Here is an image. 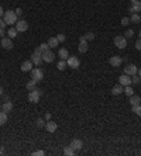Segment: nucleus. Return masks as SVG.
Instances as JSON below:
<instances>
[{"label": "nucleus", "mask_w": 141, "mask_h": 156, "mask_svg": "<svg viewBox=\"0 0 141 156\" xmlns=\"http://www.w3.org/2000/svg\"><path fill=\"white\" fill-rule=\"evenodd\" d=\"M3 20H4V23L8 24V25H16V23L18 21V20H17V14L13 11V10H7V11H4V14H3Z\"/></svg>", "instance_id": "f257e3e1"}, {"label": "nucleus", "mask_w": 141, "mask_h": 156, "mask_svg": "<svg viewBox=\"0 0 141 156\" xmlns=\"http://www.w3.org/2000/svg\"><path fill=\"white\" fill-rule=\"evenodd\" d=\"M113 42H114V45H116L118 49H124V48L127 47V38L123 37V35H117V37H114Z\"/></svg>", "instance_id": "f03ea898"}, {"label": "nucleus", "mask_w": 141, "mask_h": 156, "mask_svg": "<svg viewBox=\"0 0 141 156\" xmlns=\"http://www.w3.org/2000/svg\"><path fill=\"white\" fill-rule=\"evenodd\" d=\"M41 56H42V61H44V62H47V63L54 62V59H55V55H54V52H52L51 49L44 51V52L41 54Z\"/></svg>", "instance_id": "7ed1b4c3"}, {"label": "nucleus", "mask_w": 141, "mask_h": 156, "mask_svg": "<svg viewBox=\"0 0 141 156\" xmlns=\"http://www.w3.org/2000/svg\"><path fill=\"white\" fill-rule=\"evenodd\" d=\"M66 65L72 68V69H78L79 66H80V61H79V58L76 56H69L68 59H66Z\"/></svg>", "instance_id": "20e7f679"}, {"label": "nucleus", "mask_w": 141, "mask_h": 156, "mask_svg": "<svg viewBox=\"0 0 141 156\" xmlns=\"http://www.w3.org/2000/svg\"><path fill=\"white\" fill-rule=\"evenodd\" d=\"M41 92H39L38 89H35V90H31L30 94H28V101L30 103H38L39 101V97H41Z\"/></svg>", "instance_id": "39448f33"}, {"label": "nucleus", "mask_w": 141, "mask_h": 156, "mask_svg": "<svg viewBox=\"0 0 141 156\" xmlns=\"http://www.w3.org/2000/svg\"><path fill=\"white\" fill-rule=\"evenodd\" d=\"M42 78H44V73H42V70L39 69V68H34L31 70V79L35 80L37 83H38L39 80H42Z\"/></svg>", "instance_id": "423d86ee"}, {"label": "nucleus", "mask_w": 141, "mask_h": 156, "mask_svg": "<svg viewBox=\"0 0 141 156\" xmlns=\"http://www.w3.org/2000/svg\"><path fill=\"white\" fill-rule=\"evenodd\" d=\"M16 28L18 32H25L28 30V23L25 20H18L16 23Z\"/></svg>", "instance_id": "0eeeda50"}, {"label": "nucleus", "mask_w": 141, "mask_h": 156, "mask_svg": "<svg viewBox=\"0 0 141 156\" xmlns=\"http://www.w3.org/2000/svg\"><path fill=\"white\" fill-rule=\"evenodd\" d=\"M78 49H79V52H82V54H85L87 51V41L86 38L82 35L80 38H79V45H78Z\"/></svg>", "instance_id": "6e6552de"}, {"label": "nucleus", "mask_w": 141, "mask_h": 156, "mask_svg": "<svg viewBox=\"0 0 141 156\" xmlns=\"http://www.w3.org/2000/svg\"><path fill=\"white\" fill-rule=\"evenodd\" d=\"M118 83L121 85V86H130L131 85V76H128V75H121L120 78H118Z\"/></svg>", "instance_id": "1a4fd4ad"}, {"label": "nucleus", "mask_w": 141, "mask_h": 156, "mask_svg": "<svg viewBox=\"0 0 141 156\" xmlns=\"http://www.w3.org/2000/svg\"><path fill=\"white\" fill-rule=\"evenodd\" d=\"M137 72H138V68H137L135 65H133V63H131V65H127L124 68V73L128 75V76H133V75H135Z\"/></svg>", "instance_id": "9d476101"}, {"label": "nucleus", "mask_w": 141, "mask_h": 156, "mask_svg": "<svg viewBox=\"0 0 141 156\" xmlns=\"http://www.w3.org/2000/svg\"><path fill=\"white\" fill-rule=\"evenodd\" d=\"M109 63L113 66V68H118V66L123 63V59H121L120 56H111L109 59Z\"/></svg>", "instance_id": "9b49d317"}, {"label": "nucleus", "mask_w": 141, "mask_h": 156, "mask_svg": "<svg viewBox=\"0 0 141 156\" xmlns=\"http://www.w3.org/2000/svg\"><path fill=\"white\" fill-rule=\"evenodd\" d=\"M30 61H31L32 65H35V66H39L41 63L44 62V61H42V56L39 54H35V52L31 55V59H30Z\"/></svg>", "instance_id": "f8f14e48"}, {"label": "nucleus", "mask_w": 141, "mask_h": 156, "mask_svg": "<svg viewBox=\"0 0 141 156\" xmlns=\"http://www.w3.org/2000/svg\"><path fill=\"white\" fill-rule=\"evenodd\" d=\"M1 47L4 48V49H11V48H13V41H11V38L3 37V38H1Z\"/></svg>", "instance_id": "ddd939ff"}, {"label": "nucleus", "mask_w": 141, "mask_h": 156, "mask_svg": "<svg viewBox=\"0 0 141 156\" xmlns=\"http://www.w3.org/2000/svg\"><path fill=\"white\" fill-rule=\"evenodd\" d=\"M56 128H58V125H56V122H54V121L49 120V121L45 122V129H47L48 132H55Z\"/></svg>", "instance_id": "4468645a"}, {"label": "nucleus", "mask_w": 141, "mask_h": 156, "mask_svg": "<svg viewBox=\"0 0 141 156\" xmlns=\"http://www.w3.org/2000/svg\"><path fill=\"white\" fill-rule=\"evenodd\" d=\"M20 69H21V72H31L32 62L31 61H24V62L21 63V66H20Z\"/></svg>", "instance_id": "2eb2a0df"}, {"label": "nucleus", "mask_w": 141, "mask_h": 156, "mask_svg": "<svg viewBox=\"0 0 141 156\" xmlns=\"http://www.w3.org/2000/svg\"><path fill=\"white\" fill-rule=\"evenodd\" d=\"M11 110H13V103H11V101H8V100H7V101H4L3 104H1V111H4L6 114H7V113H10Z\"/></svg>", "instance_id": "dca6fc26"}, {"label": "nucleus", "mask_w": 141, "mask_h": 156, "mask_svg": "<svg viewBox=\"0 0 141 156\" xmlns=\"http://www.w3.org/2000/svg\"><path fill=\"white\" fill-rule=\"evenodd\" d=\"M70 146L75 149V150H79V149H82V146H83V142L80 139H73L70 142Z\"/></svg>", "instance_id": "f3484780"}, {"label": "nucleus", "mask_w": 141, "mask_h": 156, "mask_svg": "<svg viewBox=\"0 0 141 156\" xmlns=\"http://www.w3.org/2000/svg\"><path fill=\"white\" fill-rule=\"evenodd\" d=\"M123 89H124V87H123L121 85H120V83H118V85H116V86L111 89V94H114V96H118V94L123 93Z\"/></svg>", "instance_id": "a211bd4d"}, {"label": "nucleus", "mask_w": 141, "mask_h": 156, "mask_svg": "<svg viewBox=\"0 0 141 156\" xmlns=\"http://www.w3.org/2000/svg\"><path fill=\"white\" fill-rule=\"evenodd\" d=\"M128 11H130L131 14H133V13H137V11H141V1H140V0H138L135 4H133L131 7L128 8Z\"/></svg>", "instance_id": "6ab92c4d"}, {"label": "nucleus", "mask_w": 141, "mask_h": 156, "mask_svg": "<svg viewBox=\"0 0 141 156\" xmlns=\"http://www.w3.org/2000/svg\"><path fill=\"white\" fill-rule=\"evenodd\" d=\"M58 55H59V58L63 59V61H66V59L69 58V52H68V49H65V48H61L59 52H58Z\"/></svg>", "instance_id": "aec40b11"}, {"label": "nucleus", "mask_w": 141, "mask_h": 156, "mask_svg": "<svg viewBox=\"0 0 141 156\" xmlns=\"http://www.w3.org/2000/svg\"><path fill=\"white\" fill-rule=\"evenodd\" d=\"M48 45H49V48H56L59 45V41L56 39V37H52V38L48 39Z\"/></svg>", "instance_id": "412c9836"}, {"label": "nucleus", "mask_w": 141, "mask_h": 156, "mask_svg": "<svg viewBox=\"0 0 141 156\" xmlns=\"http://www.w3.org/2000/svg\"><path fill=\"white\" fill-rule=\"evenodd\" d=\"M140 101H141V97L135 96V94L130 96V103H131V106H137V104H140Z\"/></svg>", "instance_id": "4be33fe9"}, {"label": "nucleus", "mask_w": 141, "mask_h": 156, "mask_svg": "<svg viewBox=\"0 0 141 156\" xmlns=\"http://www.w3.org/2000/svg\"><path fill=\"white\" fill-rule=\"evenodd\" d=\"M25 87H27V90H35L37 89V82L35 80H30V82H27V85H25Z\"/></svg>", "instance_id": "5701e85b"}, {"label": "nucleus", "mask_w": 141, "mask_h": 156, "mask_svg": "<svg viewBox=\"0 0 141 156\" xmlns=\"http://www.w3.org/2000/svg\"><path fill=\"white\" fill-rule=\"evenodd\" d=\"M130 21H133V23H135V24L141 23V16L138 14V13H133V14H131V18H130Z\"/></svg>", "instance_id": "b1692460"}, {"label": "nucleus", "mask_w": 141, "mask_h": 156, "mask_svg": "<svg viewBox=\"0 0 141 156\" xmlns=\"http://www.w3.org/2000/svg\"><path fill=\"white\" fill-rule=\"evenodd\" d=\"M123 93L127 94V96L130 97V96H133V94H134V89L131 86H124V89H123Z\"/></svg>", "instance_id": "393cba45"}, {"label": "nucleus", "mask_w": 141, "mask_h": 156, "mask_svg": "<svg viewBox=\"0 0 141 156\" xmlns=\"http://www.w3.org/2000/svg\"><path fill=\"white\" fill-rule=\"evenodd\" d=\"M63 155H66V156L75 155V149L72 148V146H66V148L63 149Z\"/></svg>", "instance_id": "a878e982"}, {"label": "nucleus", "mask_w": 141, "mask_h": 156, "mask_svg": "<svg viewBox=\"0 0 141 156\" xmlns=\"http://www.w3.org/2000/svg\"><path fill=\"white\" fill-rule=\"evenodd\" d=\"M6 122H7V114H6L4 111H1V113H0V127L4 125Z\"/></svg>", "instance_id": "bb28decb"}, {"label": "nucleus", "mask_w": 141, "mask_h": 156, "mask_svg": "<svg viewBox=\"0 0 141 156\" xmlns=\"http://www.w3.org/2000/svg\"><path fill=\"white\" fill-rule=\"evenodd\" d=\"M17 32H18V31H17V28L11 27V28L8 30V32H7V34H8V38H11V39L16 38V37H17Z\"/></svg>", "instance_id": "cd10ccee"}, {"label": "nucleus", "mask_w": 141, "mask_h": 156, "mask_svg": "<svg viewBox=\"0 0 141 156\" xmlns=\"http://www.w3.org/2000/svg\"><path fill=\"white\" fill-rule=\"evenodd\" d=\"M140 82H141V78L138 76V75H137V73L131 76V85H138Z\"/></svg>", "instance_id": "c85d7f7f"}, {"label": "nucleus", "mask_w": 141, "mask_h": 156, "mask_svg": "<svg viewBox=\"0 0 141 156\" xmlns=\"http://www.w3.org/2000/svg\"><path fill=\"white\" fill-rule=\"evenodd\" d=\"M68 65H66V61H63V59H61L59 62H58V65H56V68H58V70H63L65 68H66Z\"/></svg>", "instance_id": "c756f323"}, {"label": "nucleus", "mask_w": 141, "mask_h": 156, "mask_svg": "<svg viewBox=\"0 0 141 156\" xmlns=\"http://www.w3.org/2000/svg\"><path fill=\"white\" fill-rule=\"evenodd\" d=\"M133 113H135L138 117H141V104H137V106H133Z\"/></svg>", "instance_id": "7c9ffc66"}, {"label": "nucleus", "mask_w": 141, "mask_h": 156, "mask_svg": "<svg viewBox=\"0 0 141 156\" xmlns=\"http://www.w3.org/2000/svg\"><path fill=\"white\" fill-rule=\"evenodd\" d=\"M35 124H37V127H38V128H42V127H45V121H44L42 118H38V120L35 121Z\"/></svg>", "instance_id": "2f4dec72"}, {"label": "nucleus", "mask_w": 141, "mask_h": 156, "mask_svg": "<svg viewBox=\"0 0 141 156\" xmlns=\"http://www.w3.org/2000/svg\"><path fill=\"white\" fill-rule=\"evenodd\" d=\"M83 37L86 38V41H90V39H93V38H94V34H93V32H86V34H85Z\"/></svg>", "instance_id": "473e14b6"}, {"label": "nucleus", "mask_w": 141, "mask_h": 156, "mask_svg": "<svg viewBox=\"0 0 141 156\" xmlns=\"http://www.w3.org/2000/svg\"><path fill=\"white\" fill-rule=\"evenodd\" d=\"M133 35H134V31H133V30H127V31L124 32V37H125V38H131Z\"/></svg>", "instance_id": "72a5a7b5"}, {"label": "nucleus", "mask_w": 141, "mask_h": 156, "mask_svg": "<svg viewBox=\"0 0 141 156\" xmlns=\"http://www.w3.org/2000/svg\"><path fill=\"white\" fill-rule=\"evenodd\" d=\"M39 48L42 51H47V49H49V45H48V42H42V44H39Z\"/></svg>", "instance_id": "f704fd0d"}, {"label": "nucleus", "mask_w": 141, "mask_h": 156, "mask_svg": "<svg viewBox=\"0 0 141 156\" xmlns=\"http://www.w3.org/2000/svg\"><path fill=\"white\" fill-rule=\"evenodd\" d=\"M127 24H130V18H128V17H123V18H121V25H127Z\"/></svg>", "instance_id": "c9c22d12"}, {"label": "nucleus", "mask_w": 141, "mask_h": 156, "mask_svg": "<svg viewBox=\"0 0 141 156\" xmlns=\"http://www.w3.org/2000/svg\"><path fill=\"white\" fill-rule=\"evenodd\" d=\"M56 39H58L59 42H63V41L66 39V37H65V34H58V35H56Z\"/></svg>", "instance_id": "e433bc0d"}, {"label": "nucleus", "mask_w": 141, "mask_h": 156, "mask_svg": "<svg viewBox=\"0 0 141 156\" xmlns=\"http://www.w3.org/2000/svg\"><path fill=\"white\" fill-rule=\"evenodd\" d=\"M32 155L34 156H44L45 152H44V150H35V152H32Z\"/></svg>", "instance_id": "4c0bfd02"}, {"label": "nucleus", "mask_w": 141, "mask_h": 156, "mask_svg": "<svg viewBox=\"0 0 141 156\" xmlns=\"http://www.w3.org/2000/svg\"><path fill=\"white\" fill-rule=\"evenodd\" d=\"M135 49H137V51H141V38L137 39V42H135Z\"/></svg>", "instance_id": "58836bf2"}, {"label": "nucleus", "mask_w": 141, "mask_h": 156, "mask_svg": "<svg viewBox=\"0 0 141 156\" xmlns=\"http://www.w3.org/2000/svg\"><path fill=\"white\" fill-rule=\"evenodd\" d=\"M34 52H35V54H39V55H41V54H42V52H44V51H42V49H41V48H39V47H37V48H35V49H34Z\"/></svg>", "instance_id": "ea45409f"}, {"label": "nucleus", "mask_w": 141, "mask_h": 156, "mask_svg": "<svg viewBox=\"0 0 141 156\" xmlns=\"http://www.w3.org/2000/svg\"><path fill=\"white\" fill-rule=\"evenodd\" d=\"M16 14H17V17L23 16V10H21V8H17V10H16Z\"/></svg>", "instance_id": "a19ab883"}, {"label": "nucleus", "mask_w": 141, "mask_h": 156, "mask_svg": "<svg viewBox=\"0 0 141 156\" xmlns=\"http://www.w3.org/2000/svg\"><path fill=\"white\" fill-rule=\"evenodd\" d=\"M6 27V23H4V20H1L0 18V28H4Z\"/></svg>", "instance_id": "79ce46f5"}, {"label": "nucleus", "mask_w": 141, "mask_h": 156, "mask_svg": "<svg viewBox=\"0 0 141 156\" xmlns=\"http://www.w3.org/2000/svg\"><path fill=\"white\" fill-rule=\"evenodd\" d=\"M0 37H1V38L4 37V28H0Z\"/></svg>", "instance_id": "37998d69"}, {"label": "nucleus", "mask_w": 141, "mask_h": 156, "mask_svg": "<svg viewBox=\"0 0 141 156\" xmlns=\"http://www.w3.org/2000/svg\"><path fill=\"white\" fill-rule=\"evenodd\" d=\"M45 120H47V121H49V120H51V114H49V113H47V114H45Z\"/></svg>", "instance_id": "c03bdc74"}, {"label": "nucleus", "mask_w": 141, "mask_h": 156, "mask_svg": "<svg viewBox=\"0 0 141 156\" xmlns=\"http://www.w3.org/2000/svg\"><path fill=\"white\" fill-rule=\"evenodd\" d=\"M3 93H4V89H3V86H0V96H3Z\"/></svg>", "instance_id": "a18cd8bd"}, {"label": "nucleus", "mask_w": 141, "mask_h": 156, "mask_svg": "<svg viewBox=\"0 0 141 156\" xmlns=\"http://www.w3.org/2000/svg\"><path fill=\"white\" fill-rule=\"evenodd\" d=\"M3 14H4V11H3V7H1V6H0V17L3 16Z\"/></svg>", "instance_id": "49530a36"}, {"label": "nucleus", "mask_w": 141, "mask_h": 156, "mask_svg": "<svg viewBox=\"0 0 141 156\" xmlns=\"http://www.w3.org/2000/svg\"><path fill=\"white\" fill-rule=\"evenodd\" d=\"M130 1H131V6H133V4H135V3H137L138 0H130Z\"/></svg>", "instance_id": "de8ad7c7"}, {"label": "nucleus", "mask_w": 141, "mask_h": 156, "mask_svg": "<svg viewBox=\"0 0 141 156\" xmlns=\"http://www.w3.org/2000/svg\"><path fill=\"white\" fill-rule=\"evenodd\" d=\"M137 75H138V76L141 78V69H138V72H137Z\"/></svg>", "instance_id": "09e8293b"}, {"label": "nucleus", "mask_w": 141, "mask_h": 156, "mask_svg": "<svg viewBox=\"0 0 141 156\" xmlns=\"http://www.w3.org/2000/svg\"><path fill=\"white\" fill-rule=\"evenodd\" d=\"M3 152H4V149H1V148H0V153H3Z\"/></svg>", "instance_id": "8fccbe9b"}, {"label": "nucleus", "mask_w": 141, "mask_h": 156, "mask_svg": "<svg viewBox=\"0 0 141 156\" xmlns=\"http://www.w3.org/2000/svg\"><path fill=\"white\" fill-rule=\"evenodd\" d=\"M138 35H140V38H141V30H140V32H138Z\"/></svg>", "instance_id": "3c124183"}, {"label": "nucleus", "mask_w": 141, "mask_h": 156, "mask_svg": "<svg viewBox=\"0 0 141 156\" xmlns=\"http://www.w3.org/2000/svg\"><path fill=\"white\" fill-rule=\"evenodd\" d=\"M0 110H1V104H0Z\"/></svg>", "instance_id": "603ef678"}]
</instances>
